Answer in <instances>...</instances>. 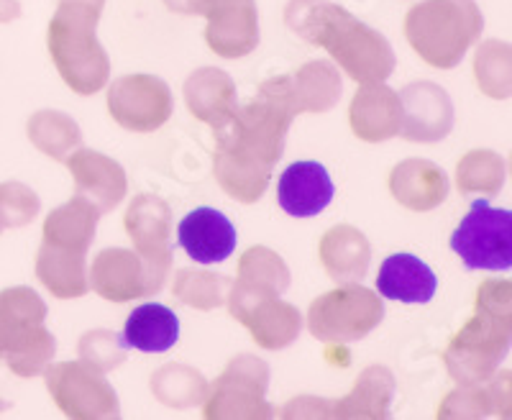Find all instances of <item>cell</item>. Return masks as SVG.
Listing matches in <instances>:
<instances>
[{
	"mask_svg": "<svg viewBox=\"0 0 512 420\" xmlns=\"http://www.w3.org/2000/svg\"><path fill=\"white\" fill-rule=\"evenodd\" d=\"M285 21L297 36L326 49L338 67L361 85L384 82L395 70L390 41L336 3L290 0Z\"/></svg>",
	"mask_w": 512,
	"mask_h": 420,
	"instance_id": "cell-1",
	"label": "cell"
},
{
	"mask_svg": "<svg viewBox=\"0 0 512 420\" xmlns=\"http://www.w3.org/2000/svg\"><path fill=\"white\" fill-rule=\"evenodd\" d=\"M510 349V282H484L477 310L448 344L446 367L459 385H484Z\"/></svg>",
	"mask_w": 512,
	"mask_h": 420,
	"instance_id": "cell-2",
	"label": "cell"
},
{
	"mask_svg": "<svg viewBox=\"0 0 512 420\" xmlns=\"http://www.w3.org/2000/svg\"><path fill=\"white\" fill-rule=\"evenodd\" d=\"M98 21L100 11L77 3H59L49 21V54L62 80L77 95L98 93L111 77V59L95 36Z\"/></svg>",
	"mask_w": 512,
	"mask_h": 420,
	"instance_id": "cell-3",
	"label": "cell"
},
{
	"mask_svg": "<svg viewBox=\"0 0 512 420\" xmlns=\"http://www.w3.org/2000/svg\"><path fill=\"white\" fill-rule=\"evenodd\" d=\"M484 18L472 0H423L405 16V39L423 62L451 70L479 39Z\"/></svg>",
	"mask_w": 512,
	"mask_h": 420,
	"instance_id": "cell-4",
	"label": "cell"
},
{
	"mask_svg": "<svg viewBox=\"0 0 512 420\" xmlns=\"http://www.w3.org/2000/svg\"><path fill=\"white\" fill-rule=\"evenodd\" d=\"M44 318L47 305L31 287L0 292V359L18 377H36L52 364L57 344Z\"/></svg>",
	"mask_w": 512,
	"mask_h": 420,
	"instance_id": "cell-5",
	"label": "cell"
},
{
	"mask_svg": "<svg viewBox=\"0 0 512 420\" xmlns=\"http://www.w3.org/2000/svg\"><path fill=\"white\" fill-rule=\"evenodd\" d=\"M382 318L384 305L379 295L359 282H341L310 305L308 328L326 346H346L372 333Z\"/></svg>",
	"mask_w": 512,
	"mask_h": 420,
	"instance_id": "cell-6",
	"label": "cell"
},
{
	"mask_svg": "<svg viewBox=\"0 0 512 420\" xmlns=\"http://www.w3.org/2000/svg\"><path fill=\"white\" fill-rule=\"evenodd\" d=\"M448 246L466 269L507 272L512 267V213L492 208L487 198H477Z\"/></svg>",
	"mask_w": 512,
	"mask_h": 420,
	"instance_id": "cell-7",
	"label": "cell"
},
{
	"mask_svg": "<svg viewBox=\"0 0 512 420\" xmlns=\"http://www.w3.org/2000/svg\"><path fill=\"white\" fill-rule=\"evenodd\" d=\"M172 257H141L139 251L105 249L95 257L88 282L100 298L111 303H128L146 298L164 287Z\"/></svg>",
	"mask_w": 512,
	"mask_h": 420,
	"instance_id": "cell-8",
	"label": "cell"
},
{
	"mask_svg": "<svg viewBox=\"0 0 512 420\" xmlns=\"http://www.w3.org/2000/svg\"><path fill=\"white\" fill-rule=\"evenodd\" d=\"M228 305L236 321L244 323L262 349L277 351L300 336L303 315L295 305L282 303L280 295L236 282L228 292Z\"/></svg>",
	"mask_w": 512,
	"mask_h": 420,
	"instance_id": "cell-9",
	"label": "cell"
},
{
	"mask_svg": "<svg viewBox=\"0 0 512 420\" xmlns=\"http://www.w3.org/2000/svg\"><path fill=\"white\" fill-rule=\"evenodd\" d=\"M269 369L262 359L236 356L205 395V418H272L274 410L264 400Z\"/></svg>",
	"mask_w": 512,
	"mask_h": 420,
	"instance_id": "cell-10",
	"label": "cell"
},
{
	"mask_svg": "<svg viewBox=\"0 0 512 420\" xmlns=\"http://www.w3.org/2000/svg\"><path fill=\"white\" fill-rule=\"evenodd\" d=\"M47 390L64 415L80 420L118 418V395L103 372L88 362H64L47 369Z\"/></svg>",
	"mask_w": 512,
	"mask_h": 420,
	"instance_id": "cell-11",
	"label": "cell"
},
{
	"mask_svg": "<svg viewBox=\"0 0 512 420\" xmlns=\"http://www.w3.org/2000/svg\"><path fill=\"white\" fill-rule=\"evenodd\" d=\"M108 111L123 129L149 134L172 116V93L167 82L154 75H126L108 90Z\"/></svg>",
	"mask_w": 512,
	"mask_h": 420,
	"instance_id": "cell-12",
	"label": "cell"
},
{
	"mask_svg": "<svg viewBox=\"0 0 512 420\" xmlns=\"http://www.w3.org/2000/svg\"><path fill=\"white\" fill-rule=\"evenodd\" d=\"M402 136L410 141H438L454 126V105L433 82H415L400 95Z\"/></svg>",
	"mask_w": 512,
	"mask_h": 420,
	"instance_id": "cell-13",
	"label": "cell"
},
{
	"mask_svg": "<svg viewBox=\"0 0 512 420\" xmlns=\"http://www.w3.org/2000/svg\"><path fill=\"white\" fill-rule=\"evenodd\" d=\"M180 246L187 257L198 264L226 262L236 251V228L216 208H195L180 221L177 228Z\"/></svg>",
	"mask_w": 512,
	"mask_h": 420,
	"instance_id": "cell-14",
	"label": "cell"
},
{
	"mask_svg": "<svg viewBox=\"0 0 512 420\" xmlns=\"http://www.w3.org/2000/svg\"><path fill=\"white\" fill-rule=\"evenodd\" d=\"M67 167L75 177V195L108 213L126 198V172L118 162L100 152L80 149L67 154Z\"/></svg>",
	"mask_w": 512,
	"mask_h": 420,
	"instance_id": "cell-15",
	"label": "cell"
},
{
	"mask_svg": "<svg viewBox=\"0 0 512 420\" xmlns=\"http://www.w3.org/2000/svg\"><path fill=\"white\" fill-rule=\"evenodd\" d=\"M336 187L320 162H295L277 182V200L287 216L313 218L331 205Z\"/></svg>",
	"mask_w": 512,
	"mask_h": 420,
	"instance_id": "cell-16",
	"label": "cell"
},
{
	"mask_svg": "<svg viewBox=\"0 0 512 420\" xmlns=\"http://www.w3.org/2000/svg\"><path fill=\"white\" fill-rule=\"evenodd\" d=\"M213 175L231 198H236L239 203H256L267 190L272 164L262 162L259 157L228 144V141L216 139Z\"/></svg>",
	"mask_w": 512,
	"mask_h": 420,
	"instance_id": "cell-17",
	"label": "cell"
},
{
	"mask_svg": "<svg viewBox=\"0 0 512 420\" xmlns=\"http://www.w3.org/2000/svg\"><path fill=\"white\" fill-rule=\"evenodd\" d=\"M351 129L364 141H387L402 129L400 95L382 82L364 85L351 100Z\"/></svg>",
	"mask_w": 512,
	"mask_h": 420,
	"instance_id": "cell-18",
	"label": "cell"
},
{
	"mask_svg": "<svg viewBox=\"0 0 512 420\" xmlns=\"http://www.w3.org/2000/svg\"><path fill=\"white\" fill-rule=\"evenodd\" d=\"M377 290L382 298L405 305L431 303L438 290V277L423 259L400 251L382 262L377 275Z\"/></svg>",
	"mask_w": 512,
	"mask_h": 420,
	"instance_id": "cell-19",
	"label": "cell"
},
{
	"mask_svg": "<svg viewBox=\"0 0 512 420\" xmlns=\"http://www.w3.org/2000/svg\"><path fill=\"white\" fill-rule=\"evenodd\" d=\"M205 41L218 57L226 59H239L254 52L259 44V16H256L254 0H241V3L210 13Z\"/></svg>",
	"mask_w": 512,
	"mask_h": 420,
	"instance_id": "cell-20",
	"label": "cell"
},
{
	"mask_svg": "<svg viewBox=\"0 0 512 420\" xmlns=\"http://www.w3.org/2000/svg\"><path fill=\"white\" fill-rule=\"evenodd\" d=\"M185 100L192 116L221 129L236 111V85L226 72L203 67L185 82Z\"/></svg>",
	"mask_w": 512,
	"mask_h": 420,
	"instance_id": "cell-21",
	"label": "cell"
},
{
	"mask_svg": "<svg viewBox=\"0 0 512 420\" xmlns=\"http://www.w3.org/2000/svg\"><path fill=\"white\" fill-rule=\"evenodd\" d=\"M390 190L397 203L410 210H433L446 200L448 177L446 172L425 159H408L397 164L390 175Z\"/></svg>",
	"mask_w": 512,
	"mask_h": 420,
	"instance_id": "cell-22",
	"label": "cell"
},
{
	"mask_svg": "<svg viewBox=\"0 0 512 420\" xmlns=\"http://www.w3.org/2000/svg\"><path fill=\"white\" fill-rule=\"evenodd\" d=\"M123 344L144 354H162L180 341V318L162 303H146L131 310L123 328Z\"/></svg>",
	"mask_w": 512,
	"mask_h": 420,
	"instance_id": "cell-23",
	"label": "cell"
},
{
	"mask_svg": "<svg viewBox=\"0 0 512 420\" xmlns=\"http://www.w3.org/2000/svg\"><path fill=\"white\" fill-rule=\"evenodd\" d=\"M369 241L354 226H333L320 241V262L336 282H359L369 269Z\"/></svg>",
	"mask_w": 512,
	"mask_h": 420,
	"instance_id": "cell-24",
	"label": "cell"
},
{
	"mask_svg": "<svg viewBox=\"0 0 512 420\" xmlns=\"http://www.w3.org/2000/svg\"><path fill=\"white\" fill-rule=\"evenodd\" d=\"M85 267V254L62 246L44 244L36 254V277L59 300L82 298L90 290Z\"/></svg>",
	"mask_w": 512,
	"mask_h": 420,
	"instance_id": "cell-25",
	"label": "cell"
},
{
	"mask_svg": "<svg viewBox=\"0 0 512 420\" xmlns=\"http://www.w3.org/2000/svg\"><path fill=\"white\" fill-rule=\"evenodd\" d=\"M395 395L390 369L372 367L356 380L344 400H328V418H387Z\"/></svg>",
	"mask_w": 512,
	"mask_h": 420,
	"instance_id": "cell-26",
	"label": "cell"
},
{
	"mask_svg": "<svg viewBox=\"0 0 512 420\" xmlns=\"http://www.w3.org/2000/svg\"><path fill=\"white\" fill-rule=\"evenodd\" d=\"M169 208L154 195H139L126 210V231L141 257H169Z\"/></svg>",
	"mask_w": 512,
	"mask_h": 420,
	"instance_id": "cell-27",
	"label": "cell"
},
{
	"mask_svg": "<svg viewBox=\"0 0 512 420\" xmlns=\"http://www.w3.org/2000/svg\"><path fill=\"white\" fill-rule=\"evenodd\" d=\"M98 218L100 210L75 195L70 203L49 213V218L44 221V244L88 254L95 228H98Z\"/></svg>",
	"mask_w": 512,
	"mask_h": 420,
	"instance_id": "cell-28",
	"label": "cell"
},
{
	"mask_svg": "<svg viewBox=\"0 0 512 420\" xmlns=\"http://www.w3.org/2000/svg\"><path fill=\"white\" fill-rule=\"evenodd\" d=\"M297 113L331 111L341 98V77L331 62H308L287 77Z\"/></svg>",
	"mask_w": 512,
	"mask_h": 420,
	"instance_id": "cell-29",
	"label": "cell"
},
{
	"mask_svg": "<svg viewBox=\"0 0 512 420\" xmlns=\"http://www.w3.org/2000/svg\"><path fill=\"white\" fill-rule=\"evenodd\" d=\"M29 139L39 152L52 159H67L75 146H80L82 134L77 123L59 111H41L29 121Z\"/></svg>",
	"mask_w": 512,
	"mask_h": 420,
	"instance_id": "cell-30",
	"label": "cell"
},
{
	"mask_svg": "<svg viewBox=\"0 0 512 420\" xmlns=\"http://www.w3.org/2000/svg\"><path fill=\"white\" fill-rule=\"evenodd\" d=\"M152 390L169 408H187V405L203 403L205 395H208L203 374L180 367V364H169V367L159 369L152 377Z\"/></svg>",
	"mask_w": 512,
	"mask_h": 420,
	"instance_id": "cell-31",
	"label": "cell"
},
{
	"mask_svg": "<svg viewBox=\"0 0 512 420\" xmlns=\"http://www.w3.org/2000/svg\"><path fill=\"white\" fill-rule=\"evenodd\" d=\"M239 282L256 287V290L282 295L290 285V269L282 262L280 254H274L267 246H254L241 257Z\"/></svg>",
	"mask_w": 512,
	"mask_h": 420,
	"instance_id": "cell-32",
	"label": "cell"
},
{
	"mask_svg": "<svg viewBox=\"0 0 512 420\" xmlns=\"http://www.w3.org/2000/svg\"><path fill=\"white\" fill-rule=\"evenodd\" d=\"M231 285L226 275H210L198 269H180L175 275V295L198 310H213L226 303Z\"/></svg>",
	"mask_w": 512,
	"mask_h": 420,
	"instance_id": "cell-33",
	"label": "cell"
},
{
	"mask_svg": "<svg viewBox=\"0 0 512 420\" xmlns=\"http://www.w3.org/2000/svg\"><path fill=\"white\" fill-rule=\"evenodd\" d=\"M456 182L461 193H500L505 185V162L495 152H469L456 167Z\"/></svg>",
	"mask_w": 512,
	"mask_h": 420,
	"instance_id": "cell-34",
	"label": "cell"
},
{
	"mask_svg": "<svg viewBox=\"0 0 512 420\" xmlns=\"http://www.w3.org/2000/svg\"><path fill=\"white\" fill-rule=\"evenodd\" d=\"M479 88L489 98H507L510 93V47L502 41H487L477 52L474 62Z\"/></svg>",
	"mask_w": 512,
	"mask_h": 420,
	"instance_id": "cell-35",
	"label": "cell"
},
{
	"mask_svg": "<svg viewBox=\"0 0 512 420\" xmlns=\"http://www.w3.org/2000/svg\"><path fill=\"white\" fill-rule=\"evenodd\" d=\"M39 213V198L31 187L21 182H3L0 185V226L18 228L31 223Z\"/></svg>",
	"mask_w": 512,
	"mask_h": 420,
	"instance_id": "cell-36",
	"label": "cell"
},
{
	"mask_svg": "<svg viewBox=\"0 0 512 420\" xmlns=\"http://www.w3.org/2000/svg\"><path fill=\"white\" fill-rule=\"evenodd\" d=\"M123 351H126V344L111 331H93L82 336V362L93 364L100 372H108V369L118 367L123 362Z\"/></svg>",
	"mask_w": 512,
	"mask_h": 420,
	"instance_id": "cell-37",
	"label": "cell"
},
{
	"mask_svg": "<svg viewBox=\"0 0 512 420\" xmlns=\"http://www.w3.org/2000/svg\"><path fill=\"white\" fill-rule=\"evenodd\" d=\"M233 3H241V0H164V6H167L169 11L205 18H208L210 13L221 11V8L233 6Z\"/></svg>",
	"mask_w": 512,
	"mask_h": 420,
	"instance_id": "cell-38",
	"label": "cell"
},
{
	"mask_svg": "<svg viewBox=\"0 0 512 420\" xmlns=\"http://www.w3.org/2000/svg\"><path fill=\"white\" fill-rule=\"evenodd\" d=\"M18 16H21V6H18V0H0V24L16 21Z\"/></svg>",
	"mask_w": 512,
	"mask_h": 420,
	"instance_id": "cell-39",
	"label": "cell"
},
{
	"mask_svg": "<svg viewBox=\"0 0 512 420\" xmlns=\"http://www.w3.org/2000/svg\"><path fill=\"white\" fill-rule=\"evenodd\" d=\"M59 3H77V6H88L95 8V11H103L105 0H59Z\"/></svg>",
	"mask_w": 512,
	"mask_h": 420,
	"instance_id": "cell-40",
	"label": "cell"
},
{
	"mask_svg": "<svg viewBox=\"0 0 512 420\" xmlns=\"http://www.w3.org/2000/svg\"><path fill=\"white\" fill-rule=\"evenodd\" d=\"M0 231H3V226H0Z\"/></svg>",
	"mask_w": 512,
	"mask_h": 420,
	"instance_id": "cell-41",
	"label": "cell"
}]
</instances>
